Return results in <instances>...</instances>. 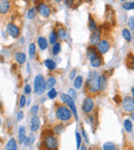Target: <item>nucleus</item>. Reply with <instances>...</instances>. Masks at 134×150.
Wrapping results in <instances>:
<instances>
[{
  "label": "nucleus",
  "instance_id": "obj_18",
  "mask_svg": "<svg viewBox=\"0 0 134 150\" xmlns=\"http://www.w3.org/2000/svg\"><path fill=\"white\" fill-rule=\"evenodd\" d=\"M26 54H24L23 52H17L15 54V61L17 62V64L19 65H23L26 63Z\"/></svg>",
  "mask_w": 134,
  "mask_h": 150
},
{
  "label": "nucleus",
  "instance_id": "obj_28",
  "mask_svg": "<svg viewBox=\"0 0 134 150\" xmlns=\"http://www.w3.org/2000/svg\"><path fill=\"white\" fill-rule=\"evenodd\" d=\"M64 131H65V125H63V122H59V123H57V125H55L54 129H53L54 134L57 136H59L62 133H64Z\"/></svg>",
  "mask_w": 134,
  "mask_h": 150
},
{
  "label": "nucleus",
  "instance_id": "obj_57",
  "mask_svg": "<svg viewBox=\"0 0 134 150\" xmlns=\"http://www.w3.org/2000/svg\"><path fill=\"white\" fill-rule=\"evenodd\" d=\"M87 2H91V1H93V0H86Z\"/></svg>",
  "mask_w": 134,
  "mask_h": 150
},
{
  "label": "nucleus",
  "instance_id": "obj_56",
  "mask_svg": "<svg viewBox=\"0 0 134 150\" xmlns=\"http://www.w3.org/2000/svg\"><path fill=\"white\" fill-rule=\"evenodd\" d=\"M120 1H121V2L123 3V2H125V1H127V0H120Z\"/></svg>",
  "mask_w": 134,
  "mask_h": 150
},
{
  "label": "nucleus",
  "instance_id": "obj_12",
  "mask_svg": "<svg viewBox=\"0 0 134 150\" xmlns=\"http://www.w3.org/2000/svg\"><path fill=\"white\" fill-rule=\"evenodd\" d=\"M107 82H108V75H106L105 73H101L98 75V84L100 92H105L108 86Z\"/></svg>",
  "mask_w": 134,
  "mask_h": 150
},
{
  "label": "nucleus",
  "instance_id": "obj_43",
  "mask_svg": "<svg viewBox=\"0 0 134 150\" xmlns=\"http://www.w3.org/2000/svg\"><path fill=\"white\" fill-rule=\"evenodd\" d=\"M38 110H39V106H38V105H33V106L31 107V109H30V113H31L32 115H37Z\"/></svg>",
  "mask_w": 134,
  "mask_h": 150
},
{
  "label": "nucleus",
  "instance_id": "obj_29",
  "mask_svg": "<svg viewBox=\"0 0 134 150\" xmlns=\"http://www.w3.org/2000/svg\"><path fill=\"white\" fill-rule=\"evenodd\" d=\"M28 52H29V57L30 59L33 60L36 56V52H37V47H36L35 42H31L29 44V48H28Z\"/></svg>",
  "mask_w": 134,
  "mask_h": 150
},
{
  "label": "nucleus",
  "instance_id": "obj_21",
  "mask_svg": "<svg viewBox=\"0 0 134 150\" xmlns=\"http://www.w3.org/2000/svg\"><path fill=\"white\" fill-rule=\"evenodd\" d=\"M43 65L46 66V68L50 71H54V70H56V68H57V63L55 62L54 60H52V59H46V60L43 61Z\"/></svg>",
  "mask_w": 134,
  "mask_h": 150
},
{
  "label": "nucleus",
  "instance_id": "obj_46",
  "mask_svg": "<svg viewBox=\"0 0 134 150\" xmlns=\"http://www.w3.org/2000/svg\"><path fill=\"white\" fill-rule=\"evenodd\" d=\"M122 99H123V98H121V96H120V95H115V96L113 97V102H115V104H121Z\"/></svg>",
  "mask_w": 134,
  "mask_h": 150
},
{
  "label": "nucleus",
  "instance_id": "obj_39",
  "mask_svg": "<svg viewBox=\"0 0 134 150\" xmlns=\"http://www.w3.org/2000/svg\"><path fill=\"white\" fill-rule=\"evenodd\" d=\"M26 103H27V99H26L25 95H21L19 100V107L20 108H24L26 106Z\"/></svg>",
  "mask_w": 134,
  "mask_h": 150
},
{
  "label": "nucleus",
  "instance_id": "obj_27",
  "mask_svg": "<svg viewBox=\"0 0 134 150\" xmlns=\"http://www.w3.org/2000/svg\"><path fill=\"white\" fill-rule=\"evenodd\" d=\"M58 40H59V38H58L57 31L55 29L52 30V31L50 32V35H48V43L53 45V44L57 43V42H58Z\"/></svg>",
  "mask_w": 134,
  "mask_h": 150
},
{
  "label": "nucleus",
  "instance_id": "obj_41",
  "mask_svg": "<svg viewBox=\"0 0 134 150\" xmlns=\"http://www.w3.org/2000/svg\"><path fill=\"white\" fill-rule=\"evenodd\" d=\"M68 95H69V96L71 97V98L73 99L74 101H76V98H78V95H76V88H69V90H68Z\"/></svg>",
  "mask_w": 134,
  "mask_h": 150
},
{
  "label": "nucleus",
  "instance_id": "obj_13",
  "mask_svg": "<svg viewBox=\"0 0 134 150\" xmlns=\"http://www.w3.org/2000/svg\"><path fill=\"white\" fill-rule=\"evenodd\" d=\"M40 125H41L40 117L38 115H33L30 119V129H31L32 133L37 132L40 129Z\"/></svg>",
  "mask_w": 134,
  "mask_h": 150
},
{
  "label": "nucleus",
  "instance_id": "obj_40",
  "mask_svg": "<svg viewBox=\"0 0 134 150\" xmlns=\"http://www.w3.org/2000/svg\"><path fill=\"white\" fill-rule=\"evenodd\" d=\"M81 135H82L83 139L85 140V142H86V143H90V140H89L88 134H87L86 129H85L84 127H82V129H81Z\"/></svg>",
  "mask_w": 134,
  "mask_h": 150
},
{
  "label": "nucleus",
  "instance_id": "obj_55",
  "mask_svg": "<svg viewBox=\"0 0 134 150\" xmlns=\"http://www.w3.org/2000/svg\"><path fill=\"white\" fill-rule=\"evenodd\" d=\"M53 1H55V2H61V1H62V0H53Z\"/></svg>",
  "mask_w": 134,
  "mask_h": 150
},
{
  "label": "nucleus",
  "instance_id": "obj_26",
  "mask_svg": "<svg viewBox=\"0 0 134 150\" xmlns=\"http://www.w3.org/2000/svg\"><path fill=\"white\" fill-rule=\"evenodd\" d=\"M83 84H84V78H83V76H81V75L76 76L73 79V88H76V90L82 88Z\"/></svg>",
  "mask_w": 134,
  "mask_h": 150
},
{
  "label": "nucleus",
  "instance_id": "obj_58",
  "mask_svg": "<svg viewBox=\"0 0 134 150\" xmlns=\"http://www.w3.org/2000/svg\"><path fill=\"white\" fill-rule=\"evenodd\" d=\"M131 31H132V34H134V27H133V29H132Z\"/></svg>",
  "mask_w": 134,
  "mask_h": 150
},
{
  "label": "nucleus",
  "instance_id": "obj_48",
  "mask_svg": "<svg viewBox=\"0 0 134 150\" xmlns=\"http://www.w3.org/2000/svg\"><path fill=\"white\" fill-rule=\"evenodd\" d=\"M76 77V69H73V70H71V72L69 73V78L73 80Z\"/></svg>",
  "mask_w": 134,
  "mask_h": 150
},
{
  "label": "nucleus",
  "instance_id": "obj_50",
  "mask_svg": "<svg viewBox=\"0 0 134 150\" xmlns=\"http://www.w3.org/2000/svg\"><path fill=\"white\" fill-rule=\"evenodd\" d=\"M129 114H130V119H131L132 121H134V111L131 113H129Z\"/></svg>",
  "mask_w": 134,
  "mask_h": 150
},
{
  "label": "nucleus",
  "instance_id": "obj_7",
  "mask_svg": "<svg viewBox=\"0 0 134 150\" xmlns=\"http://www.w3.org/2000/svg\"><path fill=\"white\" fill-rule=\"evenodd\" d=\"M35 8H36V11L39 13L40 17H42L43 19H48V18H50L51 13H52V9H51V7L48 6L46 2H43V1L38 2L37 4H36Z\"/></svg>",
  "mask_w": 134,
  "mask_h": 150
},
{
  "label": "nucleus",
  "instance_id": "obj_25",
  "mask_svg": "<svg viewBox=\"0 0 134 150\" xmlns=\"http://www.w3.org/2000/svg\"><path fill=\"white\" fill-rule=\"evenodd\" d=\"M88 27H89V30L91 32L95 31V30L98 28V25H97V22L94 18L92 17V15H89V21H88Z\"/></svg>",
  "mask_w": 134,
  "mask_h": 150
},
{
  "label": "nucleus",
  "instance_id": "obj_42",
  "mask_svg": "<svg viewBox=\"0 0 134 150\" xmlns=\"http://www.w3.org/2000/svg\"><path fill=\"white\" fill-rule=\"evenodd\" d=\"M127 24H128V27H129L130 30L133 29V27H134V16H131V17L128 19Z\"/></svg>",
  "mask_w": 134,
  "mask_h": 150
},
{
  "label": "nucleus",
  "instance_id": "obj_30",
  "mask_svg": "<svg viewBox=\"0 0 134 150\" xmlns=\"http://www.w3.org/2000/svg\"><path fill=\"white\" fill-rule=\"evenodd\" d=\"M122 8L125 11H134V1H125L122 3Z\"/></svg>",
  "mask_w": 134,
  "mask_h": 150
},
{
  "label": "nucleus",
  "instance_id": "obj_15",
  "mask_svg": "<svg viewBox=\"0 0 134 150\" xmlns=\"http://www.w3.org/2000/svg\"><path fill=\"white\" fill-rule=\"evenodd\" d=\"M11 11V1L9 0H0V13L6 15Z\"/></svg>",
  "mask_w": 134,
  "mask_h": 150
},
{
  "label": "nucleus",
  "instance_id": "obj_6",
  "mask_svg": "<svg viewBox=\"0 0 134 150\" xmlns=\"http://www.w3.org/2000/svg\"><path fill=\"white\" fill-rule=\"evenodd\" d=\"M82 111L85 113V114L89 115L94 111V108H95V103H94V100H93L92 97H86V98L83 100L82 102Z\"/></svg>",
  "mask_w": 134,
  "mask_h": 150
},
{
  "label": "nucleus",
  "instance_id": "obj_59",
  "mask_svg": "<svg viewBox=\"0 0 134 150\" xmlns=\"http://www.w3.org/2000/svg\"><path fill=\"white\" fill-rule=\"evenodd\" d=\"M1 123H2V120H1V118H0V125H1Z\"/></svg>",
  "mask_w": 134,
  "mask_h": 150
},
{
  "label": "nucleus",
  "instance_id": "obj_45",
  "mask_svg": "<svg viewBox=\"0 0 134 150\" xmlns=\"http://www.w3.org/2000/svg\"><path fill=\"white\" fill-rule=\"evenodd\" d=\"M24 94L25 95H30L31 94V86H29V84H25V86H24Z\"/></svg>",
  "mask_w": 134,
  "mask_h": 150
},
{
  "label": "nucleus",
  "instance_id": "obj_34",
  "mask_svg": "<svg viewBox=\"0 0 134 150\" xmlns=\"http://www.w3.org/2000/svg\"><path fill=\"white\" fill-rule=\"evenodd\" d=\"M127 67L130 69V70L134 71V54H128V58H127V63H126Z\"/></svg>",
  "mask_w": 134,
  "mask_h": 150
},
{
  "label": "nucleus",
  "instance_id": "obj_36",
  "mask_svg": "<svg viewBox=\"0 0 134 150\" xmlns=\"http://www.w3.org/2000/svg\"><path fill=\"white\" fill-rule=\"evenodd\" d=\"M34 141H35V136L33 135V134H31V135L27 136L25 139V141H24V145L25 146H30L31 144L34 143Z\"/></svg>",
  "mask_w": 134,
  "mask_h": 150
},
{
  "label": "nucleus",
  "instance_id": "obj_38",
  "mask_svg": "<svg viewBox=\"0 0 134 150\" xmlns=\"http://www.w3.org/2000/svg\"><path fill=\"white\" fill-rule=\"evenodd\" d=\"M46 96H48V98L50 99V100H55V99L58 97V93H57V91L53 88H51V90L48 91V94H46Z\"/></svg>",
  "mask_w": 134,
  "mask_h": 150
},
{
  "label": "nucleus",
  "instance_id": "obj_10",
  "mask_svg": "<svg viewBox=\"0 0 134 150\" xmlns=\"http://www.w3.org/2000/svg\"><path fill=\"white\" fill-rule=\"evenodd\" d=\"M102 39V29L101 28H97L95 31L91 32L90 35V45L96 46L98 42Z\"/></svg>",
  "mask_w": 134,
  "mask_h": 150
},
{
  "label": "nucleus",
  "instance_id": "obj_8",
  "mask_svg": "<svg viewBox=\"0 0 134 150\" xmlns=\"http://www.w3.org/2000/svg\"><path fill=\"white\" fill-rule=\"evenodd\" d=\"M122 109L125 111L126 113H131L134 111V99L132 98V96H126L122 99L121 103Z\"/></svg>",
  "mask_w": 134,
  "mask_h": 150
},
{
  "label": "nucleus",
  "instance_id": "obj_19",
  "mask_svg": "<svg viewBox=\"0 0 134 150\" xmlns=\"http://www.w3.org/2000/svg\"><path fill=\"white\" fill-rule=\"evenodd\" d=\"M90 65H91V67H92V68H95V69L100 68V67L103 65V58H102V56H101V54H99V56L96 57L94 60L90 61Z\"/></svg>",
  "mask_w": 134,
  "mask_h": 150
},
{
  "label": "nucleus",
  "instance_id": "obj_5",
  "mask_svg": "<svg viewBox=\"0 0 134 150\" xmlns=\"http://www.w3.org/2000/svg\"><path fill=\"white\" fill-rule=\"evenodd\" d=\"M34 93L38 96L42 95L46 90V79H44L43 75L41 74H37L35 75V77H34Z\"/></svg>",
  "mask_w": 134,
  "mask_h": 150
},
{
  "label": "nucleus",
  "instance_id": "obj_33",
  "mask_svg": "<svg viewBox=\"0 0 134 150\" xmlns=\"http://www.w3.org/2000/svg\"><path fill=\"white\" fill-rule=\"evenodd\" d=\"M102 150H120V149L115 146V143L108 141V142H105L102 145Z\"/></svg>",
  "mask_w": 134,
  "mask_h": 150
},
{
  "label": "nucleus",
  "instance_id": "obj_3",
  "mask_svg": "<svg viewBox=\"0 0 134 150\" xmlns=\"http://www.w3.org/2000/svg\"><path fill=\"white\" fill-rule=\"evenodd\" d=\"M55 116L60 122H68L73 118L71 110L66 105H58L55 109Z\"/></svg>",
  "mask_w": 134,
  "mask_h": 150
},
{
  "label": "nucleus",
  "instance_id": "obj_54",
  "mask_svg": "<svg viewBox=\"0 0 134 150\" xmlns=\"http://www.w3.org/2000/svg\"><path fill=\"white\" fill-rule=\"evenodd\" d=\"M30 102H31V100H28V101H27V103H26V105H27V106H29V105H30Z\"/></svg>",
  "mask_w": 134,
  "mask_h": 150
},
{
  "label": "nucleus",
  "instance_id": "obj_20",
  "mask_svg": "<svg viewBox=\"0 0 134 150\" xmlns=\"http://www.w3.org/2000/svg\"><path fill=\"white\" fill-rule=\"evenodd\" d=\"M122 37L124 38L126 42H131L132 41V31L129 29V28H124L122 30Z\"/></svg>",
  "mask_w": 134,
  "mask_h": 150
},
{
  "label": "nucleus",
  "instance_id": "obj_14",
  "mask_svg": "<svg viewBox=\"0 0 134 150\" xmlns=\"http://www.w3.org/2000/svg\"><path fill=\"white\" fill-rule=\"evenodd\" d=\"M86 56H87V59H88L89 61L94 60L96 57H98L99 54L96 50V46L89 45L88 47H87V50H86Z\"/></svg>",
  "mask_w": 134,
  "mask_h": 150
},
{
  "label": "nucleus",
  "instance_id": "obj_24",
  "mask_svg": "<svg viewBox=\"0 0 134 150\" xmlns=\"http://www.w3.org/2000/svg\"><path fill=\"white\" fill-rule=\"evenodd\" d=\"M26 137H27V134H26V129L23 125L19 127V134H18V138H19V143L20 144H24Z\"/></svg>",
  "mask_w": 134,
  "mask_h": 150
},
{
  "label": "nucleus",
  "instance_id": "obj_17",
  "mask_svg": "<svg viewBox=\"0 0 134 150\" xmlns=\"http://www.w3.org/2000/svg\"><path fill=\"white\" fill-rule=\"evenodd\" d=\"M37 45L40 48V50H46L48 46V40L44 36H39L37 38Z\"/></svg>",
  "mask_w": 134,
  "mask_h": 150
},
{
  "label": "nucleus",
  "instance_id": "obj_1",
  "mask_svg": "<svg viewBox=\"0 0 134 150\" xmlns=\"http://www.w3.org/2000/svg\"><path fill=\"white\" fill-rule=\"evenodd\" d=\"M98 73L96 71H90L88 75V78L86 80V91L90 95H97L100 93L99 91V84H98Z\"/></svg>",
  "mask_w": 134,
  "mask_h": 150
},
{
  "label": "nucleus",
  "instance_id": "obj_2",
  "mask_svg": "<svg viewBox=\"0 0 134 150\" xmlns=\"http://www.w3.org/2000/svg\"><path fill=\"white\" fill-rule=\"evenodd\" d=\"M41 144L44 150H58L59 148V141L53 131H51L50 133H44V135H42Z\"/></svg>",
  "mask_w": 134,
  "mask_h": 150
},
{
  "label": "nucleus",
  "instance_id": "obj_52",
  "mask_svg": "<svg viewBox=\"0 0 134 150\" xmlns=\"http://www.w3.org/2000/svg\"><path fill=\"white\" fill-rule=\"evenodd\" d=\"M131 94H132V98L134 99V88H131Z\"/></svg>",
  "mask_w": 134,
  "mask_h": 150
},
{
  "label": "nucleus",
  "instance_id": "obj_31",
  "mask_svg": "<svg viewBox=\"0 0 134 150\" xmlns=\"http://www.w3.org/2000/svg\"><path fill=\"white\" fill-rule=\"evenodd\" d=\"M46 88L48 90H51L55 86V84L57 83V80H56V77L55 76H48V78L46 80Z\"/></svg>",
  "mask_w": 134,
  "mask_h": 150
},
{
  "label": "nucleus",
  "instance_id": "obj_53",
  "mask_svg": "<svg viewBox=\"0 0 134 150\" xmlns=\"http://www.w3.org/2000/svg\"><path fill=\"white\" fill-rule=\"evenodd\" d=\"M44 101H46V98H41V99H40V102H41V103H44Z\"/></svg>",
  "mask_w": 134,
  "mask_h": 150
},
{
  "label": "nucleus",
  "instance_id": "obj_4",
  "mask_svg": "<svg viewBox=\"0 0 134 150\" xmlns=\"http://www.w3.org/2000/svg\"><path fill=\"white\" fill-rule=\"evenodd\" d=\"M60 100L63 104L68 106V108L71 110L72 114H73V118L78 121V109H76V101H74L68 94H61Z\"/></svg>",
  "mask_w": 134,
  "mask_h": 150
},
{
  "label": "nucleus",
  "instance_id": "obj_37",
  "mask_svg": "<svg viewBox=\"0 0 134 150\" xmlns=\"http://www.w3.org/2000/svg\"><path fill=\"white\" fill-rule=\"evenodd\" d=\"M76 149H78L80 150V148H81V146L83 145V137H82V135H81V133L80 132H76Z\"/></svg>",
  "mask_w": 134,
  "mask_h": 150
},
{
  "label": "nucleus",
  "instance_id": "obj_16",
  "mask_svg": "<svg viewBox=\"0 0 134 150\" xmlns=\"http://www.w3.org/2000/svg\"><path fill=\"white\" fill-rule=\"evenodd\" d=\"M57 34H58V38L60 39V41H66L68 39V33H67L66 28H64L63 26L58 27V29L56 30Z\"/></svg>",
  "mask_w": 134,
  "mask_h": 150
},
{
  "label": "nucleus",
  "instance_id": "obj_49",
  "mask_svg": "<svg viewBox=\"0 0 134 150\" xmlns=\"http://www.w3.org/2000/svg\"><path fill=\"white\" fill-rule=\"evenodd\" d=\"M80 150H88V148H87V146H86V145H85V144H83V145H82V146H81Z\"/></svg>",
  "mask_w": 134,
  "mask_h": 150
},
{
  "label": "nucleus",
  "instance_id": "obj_35",
  "mask_svg": "<svg viewBox=\"0 0 134 150\" xmlns=\"http://www.w3.org/2000/svg\"><path fill=\"white\" fill-rule=\"evenodd\" d=\"M36 13H37V11H36L35 7H30L27 11V19L28 20H34L36 18Z\"/></svg>",
  "mask_w": 134,
  "mask_h": 150
},
{
  "label": "nucleus",
  "instance_id": "obj_44",
  "mask_svg": "<svg viewBox=\"0 0 134 150\" xmlns=\"http://www.w3.org/2000/svg\"><path fill=\"white\" fill-rule=\"evenodd\" d=\"M74 2H76V0H64V4L66 5L67 7H69V8H71V7L73 6Z\"/></svg>",
  "mask_w": 134,
  "mask_h": 150
},
{
  "label": "nucleus",
  "instance_id": "obj_22",
  "mask_svg": "<svg viewBox=\"0 0 134 150\" xmlns=\"http://www.w3.org/2000/svg\"><path fill=\"white\" fill-rule=\"evenodd\" d=\"M5 150H18V143L15 138H11L4 147Z\"/></svg>",
  "mask_w": 134,
  "mask_h": 150
},
{
  "label": "nucleus",
  "instance_id": "obj_51",
  "mask_svg": "<svg viewBox=\"0 0 134 150\" xmlns=\"http://www.w3.org/2000/svg\"><path fill=\"white\" fill-rule=\"evenodd\" d=\"M20 43H21V44H24V43H25V38H24V37H21V38H20Z\"/></svg>",
  "mask_w": 134,
  "mask_h": 150
},
{
  "label": "nucleus",
  "instance_id": "obj_11",
  "mask_svg": "<svg viewBox=\"0 0 134 150\" xmlns=\"http://www.w3.org/2000/svg\"><path fill=\"white\" fill-rule=\"evenodd\" d=\"M6 32L11 38H19L20 37V33H21V30L18 27L16 24L14 23H9L6 25Z\"/></svg>",
  "mask_w": 134,
  "mask_h": 150
},
{
  "label": "nucleus",
  "instance_id": "obj_23",
  "mask_svg": "<svg viewBox=\"0 0 134 150\" xmlns=\"http://www.w3.org/2000/svg\"><path fill=\"white\" fill-rule=\"evenodd\" d=\"M123 127L124 129L126 131V133L131 134L133 132V121L130 118H126L125 120L123 121Z\"/></svg>",
  "mask_w": 134,
  "mask_h": 150
},
{
  "label": "nucleus",
  "instance_id": "obj_32",
  "mask_svg": "<svg viewBox=\"0 0 134 150\" xmlns=\"http://www.w3.org/2000/svg\"><path fill=\"white\" fill-rule=\"evenodd\" d=\"M61 48H62V43L61 42H57V43L53 44L52 45V54L54 56H58L61 52Z\"/></svg>",
  "mask_w": 134,
  "mask_h": 150
},
{
  "label": "nucleus",
  "instance_id": "obj_47",
  "mask_svg": "<svg viewBox=\"0 0 134 150\" xmlns=\"http://www.w3.org/2000/svg\"><path fill=\"white\" fill-rule=\"evenodd\" d=\"M24 115H25V114H24L23 111H22V110H21V111H19V112L17 113V120H18V121H21L22 119L24 118Z\"/></svg>",
  "mask_w": 134,
  "mask_h": 150
},
{
  "label": "nucleus",
  "instance_id": "obj_9",
  "mask_svg": "<svg viewBox=\"0 0 134 150\" xmlns=\"http://www.w3.org/2000/svg\"><path fill=\"white\" fill-rule=\"evenodd\" d=\"M110 42L107 38H102L100 41L98 42V44L96 45V50L98 52L99 54L103 56L105 54L106 52H108V50H110Z\"/></svg>",
  "mask_w": 134,
  "mask_h": 150
}]
</instances>
